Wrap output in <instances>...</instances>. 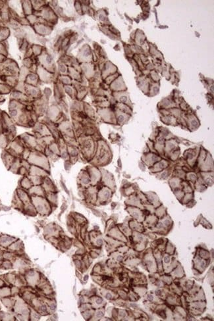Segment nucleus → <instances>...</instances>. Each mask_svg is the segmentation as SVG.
<instances>
[{
	"label": "nucleus",
	"mask_w": 214,
	"mask_h": 321,
	"mask_svg": "<svg viewBox=\"0 0 214 321\" xmlns=\"http://www.w3.org/2000/svg\"><path fill=\"white\" fill-rule=\"evenodd\" d=\"M47 148L52 153L57 155V156H59V153H60L59 146L57 145V143H55V142H53L52 143H50V144L48 145Z\"/></svg>",
	"instance_id": "obj_6"
},
{
	"label": "nucleus",
	"mask_w": 214,
	"mask_h": 321,
	"mask_svg": "<svg viewBox=\"0 0 214 321\" xmlns=\"http://www.w3.org/2000/svg\"><path fill=\"white\" fill-rule=\"evenodd\" d=\"M31 152H32L31 149H30L28 148H26V147H25V148L24 149L23 152H22L20 157L22 159L27 160L29 156L30 155V153H31Z\"/></svg>",
	"instance_id": "obj_8"
},
{
	"label": "nucleus",
	"mask_w": 214,
	"mask_h": 321,
	"mask_svg": "<svg viewBox=\"0 0 214 321\" xmlns=\"http://www.w3.org/2000/svg\"><path fill=\"white\" fill-rule=\"evenodd\" d=\"M49 172L47 171L46 170H45L44 169L38 167V166L36 165H30V169L28 170L29 175L38 176L42 177V178L47 176V175H49Z\"/></svg>",
	"instance_id": "obj_2"
},
{
	"label": "nucleus",
	"mask_w": 214,
	"mask_h": 321,
	"mask_svg": "<svg viewBox=\"0 0 214 321\" xmlns=\"http://www.w3.org/2000/svg\"><path fill=\"white\" fill-rule=\"evenodd\" d=\"M21 185L22 188L24 189H28L30 188L32 186V184L31 182L29 177H27L26 176H25L22 179L21 181Z\"/></svg>",
	"instance_id": "obj_7"
},
{
	"label": "nucleus",
	"mask_w": 214,
	"mask_h": 321,
	"mask_svg": "<svg viewBox=\"0 0 214 321\" xmlns=\"http://www.w3.org/2000/svg\"><path fill=\"white\" fill-rule=\"evenodd\" d=\"M21 166V157H17L15 158V159L13 162V163L11 164L9 170L13 172L18 173V171L19 168Z\"/></svg>",
	"instance_id": "obj_4"
},
{
	"label": "nucleus",
	"mask_w": 214,
	"mask_h": 321,
	"mask_svg": "<svg viewBox=\"0 0 214 321\" xmlns=\"http://www.w3.org/2000/svg\"><path fill=\"white\" fill-rule=\"evenodd\" d=\"M17 196L19 199L23 203H28L30 199L28 195L24 190H18L17 192Z\"/></svg>",
	"instance_id": "obj_5"
},
{
	"label": "nucleus",
	"mask_w": 214,
	"mask_h": 321,
	"mask_svg": "<svg viewBox=\"0 0 214 321\" xmlns=\"http://www.w3.org/2000/svg\"><path fill=\"white\" fill-rule=\"evenodd\" d=\"M2 158L3 163H4V165H5V167L9 169L10 166L11 165V164L13 163V162L15 159V158H17V157H13L12 155H11L9 152H7L5 150L4 151V152H3L2 153Z\"/></svg>",
	"instance_id": "obj_3"
},
{
	"label": "nucleus",
	"mask_w": 214,
	"mask_h": 321,
	"mask_svg": "<svg viewBox=\"0 0 214 321\" xmlns=\"http://www.w3.org/2000/svg\"><path fill=\"white\" fill-rule=\"evenodd\" d=\"M7 138L5 136V135L2 134L0 135V148H5L7 146Z\"/></svg>",
	"instance_id": "obj_9"
},
{
	"label": "nucleus",
	"mask_w": 214,
	"mask_h": 321,
	"mask_svg": "<svg viewBox=\"0 0 214 321\" xmlns=\"http://www.w3.org/2000/svg\"><path fill=\"white\" fill-rule=\"evenodd\" d=\"M165 262L167 263L169 262V257H165Z\"/></svg>",
	"instance_id": "obj_11"
},
{
	"label": "nucleus",
	"mask_w": 214,
	"mask_h": 321,
	"mask_svg": "<svg viewBox=\"0 0 214 321\" xmlns=\"http://www.w3.org/2000/svg\"><path fill=\"white\" fill-rule=\"evenodd\" d=\"M27 161L31 165H36L44 169L48 172L50 171V161L44 152L32 149Z\"/></svg>",
	"instance_id": "obj_1"
},
{
	"label": "nucleus",
	"mask_w": 214,
	"mask_h": 321,
	"mask_svg": "<svg viewBox=\"0 0 214 321\" xmlns=\"http://www.w3.org/2000/svg\"><path fill=\"white\" fill-rule=\"evenodd\" d=\"M18 174H19V175H23L25 176L27 175V174H28V169L27 168L25 167L24 166L21 165L18 171Z\"/></svg>",
	"instance_id": "obj_10"
}]
</instances>
